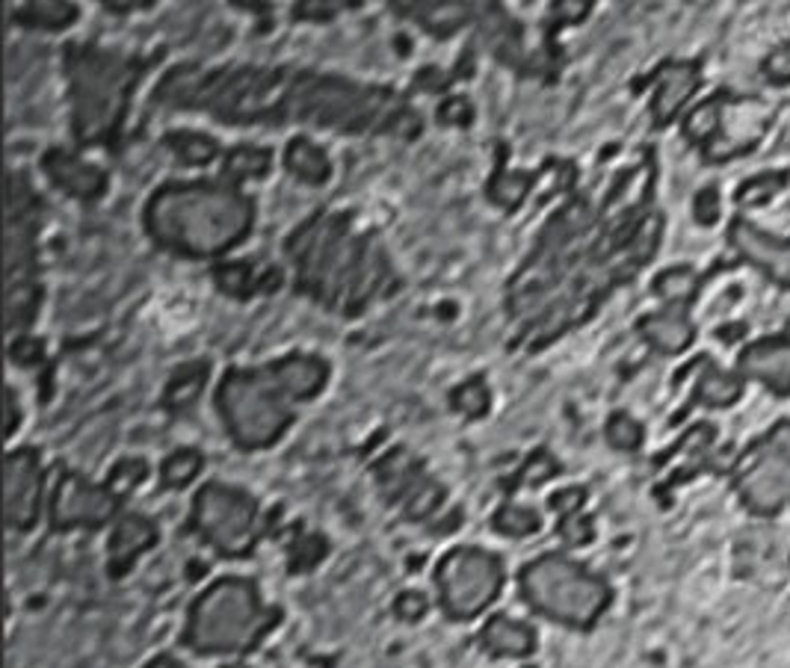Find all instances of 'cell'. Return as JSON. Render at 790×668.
Wrapping results in <instances>:
<instances>
[{"label": "cell", "instance_id": "cell-1", "mask_svg": "<svg viewBox=\"0 0 790 668\" xmlns=\"http://www.w3.org/2000/svg\"><path fill=\"white\" fill-rule=\"evenodd\" d=\"M249 222V208L234 193L181 189L163 193L151 208V225L160 240L187 251H220L240 237Z\"/></svg>", "mask_w": 790, "mask_h": 668}, {"label": "cell", "instance_id": "cell-2", "mask_svg": "<svg viewBox=\"0 0 790 668\" xmlns=\"http://www.w3.org/2000/svg\"><path fill=\"white\" fill-rule=\"evenodd\" d=\"M530 604L566 624H590L607 606V585L566 559H542L524 574Z\"/></svg>", "mask_w": 790, "mask_h": 668}, {"label": "cell", "instance_id": "cell-3", "mask_svg": "<svg viewBox=\"0 0 790 668\" xmlns=\"http://www.w3.org/2000/svg\"><path fill=\"white\" fill-rule=\"evenodd\" d=\"M261 633V609L246 583H220L201 597L193 613L190 636L196 647L222 651L246 647Z\"/></svg>", "mask_w": 790, "mask_h": 668}, {"label": "cell", "instance_id": "cell-4", "mask_svg": "<svg viewBox=\"0 0 790 668\" xmlns=\"http://www.w3.org/2000/svg\"><path fill=\"white\" fill-rule=\"evenodd\" d=\"M285 394L279 382L261 376H232L222 387V411L232 423L234 438L249 447H261L285 429L287 411L279 403Z\"/></svg>", "mask_w": 790, "mask_h": 668}, {"label": "cell", "instance_id": "cell-5", "mask_svg": "<svg viewBox=\"0 0 790 668\" xmlns=\"http://www.w3.org/2000/svg\"><path fill=\"white\" fill-rule=\"evenodd\" d=\"M738 488L755 512H776L790 500V423L769 432L740 473Z\"/></svg>", "mask_w": 790, "mask_h": 668}, {"label": "cell", "instance_id": "cell-6", "mask_svg": "<svg viewBox=\"0 0 790 668\" xmlns=\"http://www.w3.org/2000/svg\"><path fill=\"white\" fill-rule=\"evenodd\" d=\"M501 585V568L483 551H456L442 565V592L447 613L456 618L477 616Z\"/></svg>", "mask_w": 790, "mask_h": 668}, {"label": "cell", "instance_id": "cell-7", "mask_svg": "<svg viewBox=\"0 0 790 668\" xmlns=\"http://www.w3.org/2000/svg\"><path fill=\"white\" fill-rule=\"evenodd\" d=\"M252 503L229 488H205L196 506V523L225 554H243L252 544Z\"/></svg>", "mask_w": 790, "mask_h": 668}, {"label": "cell", "instance_id": "cell-8", "mask_svg": "<svg viewBox=\"0 0 790 668\" xmlns=\"http://www.w3.org/2000/svg\"><path fill=\"white\" fill-rule=\"evenodd\" d=\"M731 240L738 246L743 258L755 263L758 270H764L769 279H776L781 284H790V243L776 240L769 234H761L746 222H740L731 228Z\"/></svg>", "mask_w": 790, "mask_h": 668}, {"label": "cell", "instance_id": "cell-9", "mask_svg": "<svg viewBox=\"0 0 790 668\" xmlns=\"http://www.w3.org/2000/svg\"><path fill=\"white\" fill-rule=\"evenodd\" d=\"M113 512V500L104 491L92 488L81 480H69L57 494L53 503V518L60 527L69 523H98L104 521L107 515Z\"/></svg>", "mask_w": 790, "mask_h": 668}, {"label": "cell", "instance_id": "cell-10", "mask_svg": "<svg viewBox=\"0 0 790 668\" xmlns=\"http://www.w3.org/2000/svg\"><path fill=\"white\" fill-rule=\"evenodd\" d=\"M740 370L779 394H790V341H764L749 346L740 358Z\"/></svg>", "mask_w": 790, "mask_h": 668}, {"label": "cell", "instance_id": "cell-11", "mask_svg": "<svg viewBox=\"0 0 790 668\" xmlns=\"http://www.w3.org/2000/svg\"><path fill=\"white\" fill-rule=\"evenodd\" d=\"M695 84H699V77H695L693 65H669L664 72V81H661V92L654 98V119L657 122H669L678 113V107L693 95Z\"/></svg>", "mask_w": 790, "mask_h": 668}, {"label": "cell", "instance_id": "cell-12", "mask_svg": "<svg viewBox=\"0 0 790 668\" xmlns=\"http://www.w3.org/2000/svg\"><path fill=\"white\" fill-rule=\"evenodd\" d=\"M36 470H33L30 456H12L7 465V503H10V521H18V509H27L33 521L36 512Z\"/></svg>", "mask_w": 790, "mask_h": 668}, {"label": "cell", "instance_id": "cell-13", "mask_svg": "<svg viewBox=\"0 0 790 668\" xmlns=\"http://www.w3.org/2000/svg\"><path fill=\"white\" fill-rule=\"evenodd\" d=\"M273 376L279 387L291 397H311L317 387L323 385L326 367L317 364L314 358H291L285 364L275 367Z\"/></svg>", "mask_w": 790, "mask_h": 668}, {"label": "cell", "instance_id": "cell-14", "mask_svg": "<svg viewBox=\"0 0 790 668\" xmlns=\"http://www.w3.org/2000/svg\"><path fill=\"white\" fill-rule=\"evenodd\" d=\"M643 332L657 349H664V352H681L690 344V337H693V325L687 323L684 313H661V317L645 320Z\"/></svg>", "mask_w": 790, "mask_h": 668}, {"label": "cell", "instance_id": "cell-15", "mask_svg": "<svg viewBox=\"0 0 790 668\" xmlns=\"http://www.w3.org/2000/svg\"><path fill=\"white\" fill-rule=\"evenodd\" d=\"M48 166H51V175L57 178V184H63L69 193H81V196H92L101 189V172L92 166H86L81 160H74V157H60L53 154L51 160H45Z\"/></svg>", "mask_w": 790, "mask_h": 668}, {"label": "cell", "instance_id": "cell-16", "mask_svg": "<svg viewBox=\"0 0 790 668\" xmlns=\"http://www.w3.org/2000/svg\"><path fill=\"white\" fill-rule=\"evenodd\" d=\"M287 166L294 169L299 178L311 181V184H320L329 175L326 154L317 146H311V143H303V139L294 143L291 151H287Z\"/></svg>", "mask_w": 790, "mask_h": 668}, {"label": "cell", "instance_id": "cell-17", "mask_svg": "<svg viewBox=\"0 0 790 668\" xmlns=\"http://www.w3.org/2000/svg\"><path fill=\"white\" fill-rule=\"evenodd\" d=\"M740 391L743 387H740L738 379H731L728 373H719V370H707V376L699 382L695 399L707 403V406H731L740 397Z\"/></svg>", "mask_w": 790, "mask_h": 668}, {"label": "cell", "instance_id": "cell-18", "mask_svg": "<svg viewBox=\"0 0 790 668\" xmlns=\"http://www.w3.org/2000/svg\"><path fill=\"white\" fill-rule=\"evenodd\" d=\"M485 642L501 654H524L530 647V633L524 627L513 624L509 618H497L495 624L485 627Z\"/></svg>", "mask_w": 790, "mask_h": 668}, {"label": "cell", "instance_id": "cell-19", "mask_svg": "<svg viewBox=\"0 0 790 668\" xmlns=\"http://www.w3.org/2000/svg\"><path fill=\"white\" fill-rule=\"evenodd\" d=\"M719 110H723V104H719L717 98L707 101V104H702L699 110H693V115L687 119V134L693 136L695 143L711 139V136L719 131Z\"/></svg>", "mask_w": 790, "mask_h": 668}, {"label": "cell", "instance_id": "cell-20", "mask_svg": "<svg viewBox=\"0 0 790 668\" xmlns=\"http://www.w3.org/2000/svg\"><path fill=\"white\" fill-rule=\"evenodd\" d=\"M148 542H151V527H148L146 521H139V518H131V521H125L119 527L113 547H116V554L134 556L137 551H143Z\"/></svg>", "mask_w": 790, "mask_h": 668}, {"label": "cell", "instance_id": "cell-21", "mask_svg": "<svg viewBox=\"0 0 790 668\" xmlns=\"http://www.w3.org/2000/svg\"><path fill=\"white\" fill-rule=\"evenodd\" d=\"M172 146L178 151L187 163H208L213 154H217V146H213L211 139H205L199 134H181V136H172Z\"/></svg>", "mask_w": 790, "mask_h": 668}, {"label": "cell", "instance_id": "cell-22", "mask_svg": "<svg viewBox=\"0 0 790 668\" xmlns=\"http://www.w3.org/2000/svg\"><path fill=\"white\" fill-rule=\"evenodd\" d=\"M657 290L664 293L666 299H675V302H681V299H690L695 290V275L690 270H672L666 272L664 279L657 282Z\"/></svg>", "mask_w": 790, "mask_h": 668}, {"label": "cell", "instance_id": "cell-23", "mask_svg": "<svg viewBox=\"0 0 790 668\" xmlns=\"http://www.w3.org/2000/svg\"><path fill=\"white\" fill-rule=\"evenodd\" d=\"M196 470H199V456H196V453H178L175 459L166 461L163 477H166L169 485H184Z\"/></svg>", "mask_w": 790, "mask_h": 668}, {"label": "cell", "instance_id": "cell-24", "mask_svg": "<svg viewBox=\"0 0 790 668\" xmlns=\"http://www.w3.org/2000/svg\"><path fill=\"white\" fill-rule=\"evenodd\" d=\"M270 163L267 151H252V148H243L229 160V169L234 175H263V169Z\"/></svg>", "mask_w": 790, "mask_h": 668}, {"label": "cell", "instance_id": "cell-25", "mask_svg": "<svg viewBox=\"0 0 790 668\" xmlns=\"http://www.w3.org/2000/svg\"><path fill=\"white\" fill-rule=\"evenodd\" d=\"M610 441L616 447L633 449L640 441H643V432H640V426H637L631 418L619 415V418H613L610 423Z\"/></svg>", "mask_w": 790, "mask_h": 668}, {"label": "cell", "instance_id": "cell-26", "mask_svg": "<svg viewBox=\"0 0 790 668\" xmlns=\"http://www.w3.org/2000/svg\"><path fill=\"white\" fill-rule=\"evenodd\" d=\"M39 15V24H48V27H60V24L72 22L74 10H69L65 3H33L27 18Z\"/></svg>", "mask_w": 790, "mask_h": 668}, {"label": "cell", "instance_id": "cell-27", "mask_svg": "<svg viewBox=\"0 0 790 668\" xmlns=\"http://www.w3.org/2000/svg\"><path fill=\"white\" fill-rule=\"evenodd\" d=\"M497 523H501V530L504 533H530L533 527H536V515L533 512H518V509H506L501 518H497Z\"/></svg>", "mask_w": 790, "mask_h": 668}, {"label": "cell", "instance_id": "cell-28", "mask_svg": "<svg viewBox=\"0 0 790 668\" xmlns=\"http://www.w3.org/2000/svg\"><path fill=\"white\" fill-rule=\"evenodd\" d=\"M767 72L773 74L776 81H790V45L769 60Z\"/></svg>", "mask_w": 790, "mask_h": 668}, {"label": "cell", "instance_id": "cell-29", "mask_svg": "<svg viewBox=\"0 0 790 668\" xmlns=\"http://www.w3.org/2000/svg\"><path fill=\"white\" fill-rule=\"evenodd\" d=\"M155 668H181V666H175V663H158Z\"/></svg>", "mask_w": 790, "mask_h": 668}]
</instances>
